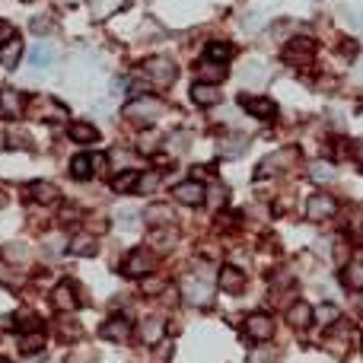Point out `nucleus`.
Wrapping results in <instances>:
<instances>
[{"mask_svg": "<svg viewBox=\"0 0 363 363\" xmlns=\"http://www.w3.org/2000/svg\"><path fill=\"white\" fill-rule=\"evenodd\" d=\"M344 284L350 290H363V261H348L344 265Z\"/></svg>", "mask_w": 363, "mask_h": 363, "instance_id": "393cba45", "label": "nucleus"}, {"mask_svg": "<svg viewBox=\"0 0 363 363\" xmlns=\"http://www.w3.org/2000/svg\"><path fill=\"white\" fill-rule=\"evenodd\" d=\"M315 315H319L322 322H335V319H338V309H335V306H319V309H315Z\"/></svg>", "mask_w": 363, "mask_h": 363, "instance_id": "ea45409f", "label": "nucleus"}, {"mask_svg": "<svg viewBox=\"0 0 363 363\" xmlns=\"http://www.w3.org/2000/svg\"><path fill=\"white\" fill-rule=\"evenodd\" d=\"M296 159H300V150H296V147H284V150L271 153V157L258 166V176H275V172H281V169H290Z\"/></svg>", "mask_w": 363, "mask_h": 363, "instance_id": "6e6552de", "label": "nucleus"}, {"mask_svg": "<svg viewBox=\"0 0 363 363\" xmlns=\"http://www.w3.org/2000/svg\"><path fill=\"white\" fill-rule=\"evenodd\" d=\"M67 138L77 140V144H96V140H99V128H96V124H89V121H70Z\"/></svg>", "mask_w": 363, "mask_h": 363, "instance_id": "dca6fc26", "label": "nucleus"}, {"mask_svg": "<svg viewBox=\"0 0 363 363\" xmlns=\"http://www.w3.org/2000/svg\"><path fill=\"white\" fill-rule=\"evenodd\" d=\"M55 303H58V309H64V312H67V309H74L77 303V293H74V284L70 281H64V284H58L55 287Z\"/></svg>", "mask_w": 363, "mask_h": 363, "instance_id": "5701e85b", "label": "nucleus"}, {"mask_svg": "<svg viewBox=\"0 0 363 363\" xmlns=\"http://www.w3.org/2000/svg\"><path fill=\"white\" fill-rule=\"evenodd\" d=\"M26 115L41 118V121H61V118L67 115V109H64L61 103H55V99H48V96H35V99H29Z\"/></svg>", "mask_w": 363, "mask_h": 363, "instance_id": "39448f33", "label": "nucleus"}, {"mask_svg": "<svg viewBox=\"0 0 363 363\" xmlns=\"http://www.w3.org/2000/svg\"><path fill=\"white\" fill-rule=\"evenodd\" d=\"M163 112H166V105H163V99H157V96H138V99H131V103L124 105V118L140 124V128L159 121Z\"/></svg>", "mask_w": 363, "mask_h": 363, "instance_id": "f03ea898", "label": "nucleus"}, {"mask_svg": "<svg viewBox=\"0 0 363 363\" xmlns=\"http://www.w3.org/2000/svg\"><path fill=\"white\" fill-rule=\"evenodd\" d=\"M41 344H45V335H41V331H26V335H20L22 354H35V350H41Z\"/></svg>", "mask_w": 363, "mask_h": 363, "instance_id": "cd10ccee", "label": "nucleus"}, {"mask_svg": "<svg viewBox=\"0 0 363 363\" xmlns=\"http://www.w3.org/2000/svg\"><path fill=\"white\" fill-rule=\"evenodd\" d=\"M246 144L249 140L242 138V134H230V138L220 140V153H223V157H239V153L246 150Z\"/></svg>", "mask_w": 363, "mask_h": 363, "instance_id": "a878e982", "label": "nucleus"}, {"mask_svg": "<svg viewBox=\"0 0 363 363\" xmlns=\"http://www.w3.org/2000/svg\"><path fill=\"white\" fill-rule=\"evenodd\" d=\"M138 178H140L138 169H121L115 178H112V188H115V192H121V194L138 192Z\"/></svg>", "mask_w": 363, "mask_h": 363, "instance_id": "4be33fe9", "label": "nucleus"}, {"mask_svg": "<svg viewBox=\"0 0 363 363\" xmlns=\"http://www.w3.org/2000/svg\"><path fill=\"white\" fill-rule=\"evenodd\" d=\"M4 147H7V134H4V131H0V150H4Z\"/></svg>", "mask_w": 363, "mask_h": 363, "instance_id": "c03bdc74", "label": "nucleus"}, {"mask_svg": "<svg viewBox=\"0 0 363 363\" xmlns=\"http://www.w3.org/2000/svg\"><path fill=\"white\" fill-rule=\"evenodd\" d=\"M159 172H140V178H138V192H157V185H159Z\"/></svg>", "mask_w": 363, "mask_h": 363, "instance_id": "473e14b6", "label": "nucleus"}, {"mask_svg": "<svg viewBox=\"0 0 363 363\" xmlns=\"http://www.w3.org/2000/svg\"><path fill=\"white\" fill-rule=\"evenodd\" d=\"M220 287H223L226 293H239V290L246 287V275H242L239 268H223V271H220Z\"/></svg>", "mask_w": 363, "mask_h": 363, "instance_id": "412c9836", "label": "nucleus"}, {"mask_svg": "<svg viewBox=\"0 0 363 363\" xmlns=\"http://www.w3.org/2000/svg\"><path fill=\"white\" fill-rule=\"evenodd\" d=\"M0 363H10V360H7V357H0Z\"/></svg>", "mask_w": 363, "mask_h": 363, "instance_id": "a18cd8bd", "label": "nucleus"}, {"mask_svg": "<svg viewBox=\"0 0 363 363\" xmlns=\"http://www.w3.org/2000/svg\"><path fill=\"white\" fill-rule=\"evenodd\" d=\"M32 64L35 67H48L51 64V48L48 45H35L32 48Z\"/></svg>", "mask_w": 363, "mask_h": 363, "instance_id": "f704fd0d", "label": "nucleus"}, {"mask_svg": "<svg viewBox=\"0 0 363 363\" xmlns=\"http://www.w3.org/2000/svg\"><path fill=\"white\" fill-rule=\"evenodd\" d=\"M153 265H157V258H153L147 249H134V252L128 255V261H124V275H131V277L150 275Z\"/></svg>", "mask_w": 363, "mask_h": 363, "instance_id": "ddd939ff", "label": "nucleus"}, {"mask_svg": "<svg viewBox=\"0 0 363 363\" xmlns=\"http://www.w3.org/2000/svg\"><path fill=\"white\" fill-rule=\"evenodd\" d=\"M338 213V201L331 198V194H325V192H319V194H312L309 198V204H306V217L309 220H329V217H335Z\"/></svg>", "mask_w": 363, "mask_h": 363, "instance_id": "9d476101", "label": "nucleus"}, {"mask_svg": "<svg viewBox=\"0 0 363 363\" xmlns=\"http://www.w3.org/2000/svg\"><path fill=\"white\" fill-rule=\"evenodd\" d=\"M80 335H83V329H80V322H74V319L58 325V338H64V341H77Z\"/></svg>", "mask_w": 363, "mask_h": 363, "instance_id": "7c9ffc66", "label": "nucleus"}, {"mask_svg": "<svg viewBox=\"0 0 363 363\" xmlns=\"http://www.w3.org/2000/svg\"><path fill=\"white\" fill-rule=\"evenodd\" d=\"M309 172H312L315 182H331V178H335V169H331V163H322V159L309 166Z\"/></svg>", "mask_w": 363, "mask_h": 363, "instance_id": "2f4dec72", "label": "nucleus"}, {"mask_svg": "<svg viewBox=\"0 0 363 363\" xmlns=\"http://www.w3.org/2000/svg\"><path fill=\"white\" fill-rule=\"evenodd\" d=\"M341 51H344V55H348V58H354L357 51H360V45H357L354 39H344V41H341Z\"/></svg>", "mask_w": 363, "mask_h": 363, "instance_id": "79ce46f5", "label": "nucleus"}, {"mask_svg": "<svg viewBox=\"0 0 363 363\" xmlns=\"http://www.w3.org/2000/svg\"><path fill=\"white\" fill-rule=\"evenodd\" d=\"M188 144H192V134H185V131H178V134H172V138L166 140V147H169L172 153H182Z\"/></svg>", "mask_w": 363, "mask_h": 363, "instance_id": "72a5a7b5", "label": "nucleus"}, {"mask_svg": "<svg viewBox=\"0 0 363 363\" xmlns=\"http://www.w3.org/2000/svg\"><path fill=\"white\" fill-rule=\"evenodd\" d=\"M249 363H275V350H268V348L252 350V357H249Z\"/></svg>", "mask_w": 363, "mask_h": 363, "instance_id": "4c0bfd02", "label": "nucleus"}, {"mask_svg": "<svg viewBox=\"0 0 363 363\" xmlns=\"http://www.w3.org/2000/svg\"><path fill=\"white\" fill-rule=\"evenodd\" d=\"M29 194H32L39 204H55V201H61V188L51 185V182H32Z\"/></svg>", "mask_w": 363, "mask_h": 363, "instance_id": "a211bd4d", "label": "nucleus"}, {"mask_svg": "<svg viewBox=\"0 0 363 363\" xmlns=\"http://www.w3.org/2000/svg\"><path fill=\"white\" fill-rule=\"evenodd\" d=\"M287 319H290V325H296V329H300V325H309V319H312V309H309L306 303H296V306L287 312Z\"/></svg>", "mask_w": 363, "mask_h": 363, "instance_id": "c85d7f7f", "label": "nucleus"}, {"mask_svg": "<svg viewBox=\"0 0 363 363\" xmlns=\"http://www.w3.org/2000/svg\"><path fill=\"white\" fill-rule=\"evenodd\" d=\"M188 96H192V103L198 105V109H213V105H220L223 93H220V86H213V83H198L194 80V86L188 89Z\"/></svg>", "mask_w": 363, "mask_h": 363, "instance_id": "f8f14e48", "label": "nucleus"}, {"mask_svg": "<svg viewBox=\"0 0 363 363\" xmlns=\"http://www.w3.org/2000/svg\"><path fill=\"white\" fill-rule=\"evenodd\" d=\"M29 96L20 93V89H0V115L4 118H20L26 115Z\"/></svg>", "mask_w": 363, "mask_h": 363, "instance_id": "1a4fd4ad", "label": "nucleus"}, {"mask_svg": "<svg viewBox=\"0 0 363 363\" xmlns=\"http://www.w3.org/2000/svg\"><path fill=\"white\" fill-rule=\"evenodd\" d=\"M281 61L293 70L315 67V61H319V41H315L312 35H300V32L290 35L281 48Z\"/></svg>", "mask_w": 363, "mask_h": 363, "instance_id": "f257e3e1", "label": "nucleus"}, {"mask_svg": "<svg viewBox=\"0 0 363 363\" xmlns=\"http://www.w3.org/2000/svg\"><path fill=\"white\" fill-rule=\"evenodd\" d=\"M348 157H350V163L363 169V140H348Z\"/></svg>", "mask_w": 363, "mask_h": 363, "instance_id": "c9c22d12", "label": "nucleus"}, {"mask_svg": "<svg viewBox=\"0 0 363 363\" xmlns=\"http://www.w3.org/2000/svg\"><path fill=\"white\" fill-rule=\"evenodd\" d=\"M140 77H147V80L153 83V86H172L178 77V67L172 58H147L144 64H140Z\"/></svg>", "mask_w": 363, "mask_h": 363, "instance_id": "7ed1b4c3", "label": "nucleus"}, {"mask_svg": "<svg viewBox=\"0 0 363 363\" xmlns=\"http://www.w3.org/2000/svg\"><path fill=\"white\" fill-rule=\"evenodd\" d=\"M226 77H230V64H220V61H211V58H201L198 64H194V80L198 83H223Z\"/></svg>", "mask_w": 363, "mask_h": 363, "instance_id": "0eeeda50", "label": "nucleus"}, {"mask_svg": "<svg viewBox=\"0 0 363 363\" xmlns=\"http://www.w3.org/2000/svg\"><path fill=\"white\" fill-rule=\"evenodd\" d=\"M70 176H74L77 182H86V178L96 176V166H93V157H86V153H77V157L70 159Z\"/></svg>", "mask_w": 363, "mask_h": 363, "instance_id": "aec40b11", "label": "nucleus"}, {"mask_svg": "<svg viewBox=\"0 0 363 363\" xmlns=\"http://www.w3.org/2000/svg\"><path fill=\"white\" fill-rule=\"evenodd\" d=\"M20 58H22L20 35H13V39H7V41H0V64H4V67H16Z\"/></svg>", "mask_w": 363, "mask_h": 363, "instance_id": "f3484780", "label": "nucleus"}, {"mask_svg": "<svg viewBox=\"0 0 363 363\" xmlns=\"http://www.w3.org/2000/svg\"><path fill=\"white\" fill-rule=\"evenodd\" d=\"M239 109L246 115L258 118V121H275L277 118V103L271 96H258V93H239Z\"/></svg>", "mask_w": 363, "mask_h": 363, "instance_id": "20e7f679", "label": "nucleus"}, {"mask_svg": "<svg viewBox=\"0 0 363 363\" xmlns=\"http://www.w3.org/2000/svg\"><path fill=\"white\" fill-rule=\"evenodd\" d=\"M163 287H166V281H163V277H147V281L140 284V290H144L147 296H153V293H163Z\"/></svg>", "mask_w": 363, "mask_h": 363, "instance_id": "e433bc0d", "label": "nucleus"}, {"mask_svg": "<svg viewBox=\"0 0 363 363\" xmlns=\"http://www.w3.org/2000/svg\"><path fill=\"white\" fill-rule=\"evenodd\" d=\"M204 58L220 61V64H230L236 58V45H233V41H226V39H213V41H207Z\"/></svg>", "mask_w": 363, "mask_h": 363, "instance_id": "4468645a", "label": "nucleus"}, {"mask_svg": "<svg viewBox=\"0 0 363 363\" xmlns=\"http://www.w3.org/2000/svg\"><path fill=\"white\" fill-rule=\"evenodd\" d=\"M172 198L178 201V204H188V207H198L207 201V188L201 185L198 178H188V182H178L176 188H172Z\"/></svg>", "mask_w": 363, "mask_h": 363, "instance_id": "423d86ee", "label": "nucleus"}, {"mask_svg": "<svg viewBox=\"0 0 363 363\" xmlns=\"http://www.w3.org/2000/svg\"><path fill=\"white\" fill-rule=\"evenodd\" d=\"M7 261H26L29 258V252H26V246H7Z\"/></svg>", "mask_w": 363, "mask_h": 363, "instance_id": "58836bf2", "label": "nucleus"}, {"mask_svg": "<svg viewBox=\"0 0 363 363\" xmlns=\"http://www.w3.org/2000/svg\"><path fill=\"white\" fill-rule=\"evenodd\" d=\"M223 201H226V188H223V185H213V188H211V204L220 207Z\"/></svg>", "mask_w": 363, "mask_h": 363, "instance_id": "a19ab883", "label": "nucleus"}, {"mask_svg": "<svg viewBox=\"0 0 363 363\" xmlns=\"http://www.w3.org/2000/svg\"><path fill=\"white\" fill-rule=\"evenodd\" d=\"M185 300L192 306H207L211 303V275H198L185 281Z\"/></svg>", "mask_w": 363, "mask_h": 363, "instance_id": "9b49d317", "label": "nucleus"}, {"mask_svg": "<svg viewBox=\"0 0 363 363\" xmlns=\"http://www.w3.org/2000/svg\"><path fill=\"white\" fill-rule=\"evenodd\" d=\"M70 252L74 255H93L96 252V239H93V236H74V239H70Z\"/></svg>", "mask_w": 363, "mask_h": 363, "instance_id": "c756f323", "label": "nucleus"}, {"mask_svg": "<svg viewBox=\"0 0 363 363\" xmlns=\"http://www.w3.org/2000/svg\"><path fill=\"white\" fill-rule=\"evenodd\" d=\"M163 322H159V319H147L144 325H140V341L144 344H157L159 338H163Z\"/></svg>", "mask_w": 363, "mask_h": 363, "instance_id": "bb28decb", "label": "nucleus"}, {"mask_svg": "<svg viewBox=\"0 0 363 363\" xmlns=\"http://www.w3.org/2000/svg\"><path fill=\"white\" fill-rule=\"evenodd\" d=\"M246 331L249 338H255V341H268V338L275 335V322L268 319V315H249V322H246Z\"/></svg>", "mask_w": 363, "mask_h": 363, "instance_id": "2eb2a0df", "label": "nucleus"}, {"mask_svg": "<svg viewBox=\"0 0 363 363\" xmlns=\"http://www.w3.org/2000/svg\"><path fill=\"white\" fill-rule=\"evenodd\" d=\"M103 338L105 341H128L131 338V322L128 319H109V322L103 325Z\"/></svg>", "mask_w": 363, "mask_h": 363, "instance_id": "6ab92c4d", "label": "nucleus"}, {"mask_svg": "<svg viewBox=\"0 0 363 363\" xmlns=\"http://www.w3.org/2000/svg\"><path fill=\"white\" fill-rule=\"evenodd\" d=\"M13 26H10V22H4V20H0V41H7V39H13Z\"/></svg>", "mask_w": 363, "mask_h": 363, "instance_id": "37998d69", "label": "nucleus"}, {"mask_svg": "<svg viewBox=\"0 0 363 363\" xmlns=\"http://www.w3.org/2000/svg\"><path fill=\"white\" fill-rule=\"evenodd\" d=\"M144 220L150 226H169L172 223V211L166 204H150L147 207V213H144Z\"/></svg>", "mask_w": 363, "mask_h": 363, "instance_id": "b1692460", "label": "nucleus"}]
</instances>
